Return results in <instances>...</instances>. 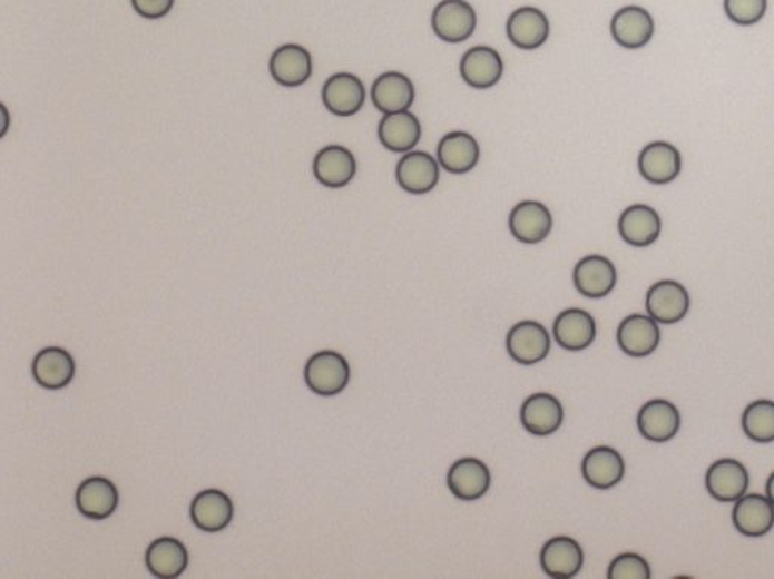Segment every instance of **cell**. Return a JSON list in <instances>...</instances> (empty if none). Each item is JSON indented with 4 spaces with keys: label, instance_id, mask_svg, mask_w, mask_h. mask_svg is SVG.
Masks as SVG:
<instances>
[{
    "label": "cell",
    "instance_id": "cell-1",
    "mask_svg": "<svg viewBox=\"0 0 774 579\" xmlns=\"http://www.w3.org/2000/svg\"><path fill=\"white\" fill-rule=\"evenodd\" d=\"M351 370L337 351L324 350L313 354L304 366V382L313 394L334 396L349 386Z\"/></svg>",
    "mask_w": 774,
    "mask_h": 579
},
{
    "label": "cell",
    "instance_id": "cell-17",
    "mask_svg": "<svg viewBox=\"0 0 774 579\" xmlns=\"http://www.w3.org/2000/svg\"><path fill=\"white\" fill-rule=\"evenodd\" d=\"M507 37L522 50H536L547 43L551 24L543 11L536 7L518 8L507 20Z\"/></svg>",
    "mask_w": 774,
    "mask_h": 579
},
{
    "label": "cell",
    "instance_id": "cell-28",
    "mask_svg": "<svg viewBox=\"0 0 774 579\" xmlns=\"http://www.w3.org/2000/svg\"><path fill=\"white\" fill-rule=\"evenodd\" d=\"M414 97H417V91H414L412 80L400 71H386L372 84V104L383 114L409 111L412 108Z\"/></svg>",
    "mask_w": 774,
    "mask_h": 579
},
{
    "label": "cell",
    "instance_id": "cell-35",
    "mask_svg": "<svg viewBox=\"0 0 774 579\" xmlns=\"http://www.w3.org/2000/svg\"><path fill=\"white\" fill-rule=\"evenodd\" d=\"M176 0H130L134 11L144 19L158 20L170 14Z\"/></svg>",
    "mask_w": 774,
    "mask_h": 579
},
{
    "label": "cell",
    "instance_id": "cell-34",
    "mask_svg": "<svg viewBox=\"0 0 774 579\" xmlns=\"http://www.w3.org/2000/svg\"><path fill=\"white\" fill-rule=\"evenodd\" d=\"M650 566L640 553L624 552L611 561L608 568L610 579H650Z\"/></svg>",
    "mask_w": 774,
    "mask_h": 579
},
{
    "label": "cell",
    "instance_id": "cell-2",
    "mask_svg": "<svg viewBox=\"0 0 774 579\" xmlns=\"http://www.w3.org/2000/svg\"><path fill=\"white\" fill-rule=\"evenodd\" d=\"M477 12L467 0H442L431 14V28L447 43L459 45L477 29Z\"/></svg>",
    "mask_w": 774,
    "mask_h": 579
},
{
    "label": "cell",
    "instance_id": "cell-5",
    "mask_svg": "<svg viewBox=\"0 0 774 579\" xmlns=\"http://www.w3.org/2000/svg\"><path fill=\"white\" fill-rule=\"evenodd\" d=\"M395 177L405 193L422 196L438 186L441 164L427 151H408L396 164Z\"/></svg>",
    "mask_w": 774,
    "mask_h": 579
},
{
    "label": "cell",
    "instance_id": "cell-30",
    "mask_svg": "<svg viewBox=\"0 0 774 579\" xmlns=\"http://www.w3.org/2000/svg\"><path fill=\"white\" fill-rule=\"evenodd\" d=\"M420 118L410 111L384 114L379 122V139L393 154H408L421 141Z\"/></svg>",
    "mask_w": 774,
    "mask_h": 579
},
{
    "label": "cell",
    "instance_id": "cell-33",
    "mask_svg": "<svg viewBox=\"0 0 774 579\" xmlns=\"http://www.w3.org/2000/svg\"><path fill=\"white\" fill-rule=\"evenodd\" d=\"M767 0H723L726 17L738 27H753L764 19Z\"/></svg>",
    "mask_w": 774,
    "mask_h": 579
},
{
    "label": "cell",
    "instance_id": "cell-13",
    "mask_svg": "<svg viewBox=\"0 0 774 579\" xmlns=\"http://www.w3.org/2000/svg\"><path fill=\"white\" fill-rule=\"evenodd\" d=\"M460 75L467 86L477 90H488L497 86L504 75V61L497 49L489 46H473L460 61Z\"/></svg>",
    "mask_w": 774,
    "mask_h": 579
},
{
    "label": "cell",
    "instance_id": "cell-31",
    "mask_svg": "<svg viewBox=\"0 0 774 579\" xmlns=\"http://www.w3.org/2000/svg\"><path fill=\"white\" fill-rule=\"evenodd\" d=\"M188 549L175 537H159L146 551V566L156 578L180 577L188 568Z\"/></svg>",
    "mask_w": 774,
    "mask_h": 579
},
{
    "label": "cell",
    "instance_id": "cell-23",
    "mask_svg": "<svg viewBox=\"0 0 774 579\" xmlns=\"http://www.w3.org/2000/svg\"><path fill=\"white\" fill-rule=\"evenodd\" d=\"M234 502L227 493L218 489H207L197 493L192 502V521L203 532L226 530L234 519Z\"/></svg>",
    "mask_w": 774,
    "mask_h": 579
},
{
    "label": "cell",
    "instance_id": "cell-20",
    "mask_svg": "<svg viewBox=\"0 0 774 579\" xmlns=\"http://www.w3.org/2000/svg\"><path fill=\"white\" fill-rule=\"evenodd\" d=\"M662 342V330L649 315L626 316L617 328V344L631 357L650 356Z\"/></svg>",
    "mask_w": 774,
    "mask_h": 579
},
{
    "label": "cell",
    "instance_id": "cell-19",
    "mask_svg": "<svg viewBox=\"0 0 774 579\" xmlns=\"http://www.w3.org/2000/svg\"><path fill=\"white\" fill-rule=\"evenodd\" d=\"M565 409L556 396L540 392L528 396L520 408V422L532 436L547 438L560 430Z\"/></svg>",
    "mask_w": 774,
    "mask_h": 579
},
{
    "label": "cell",
    "instance_id": "cell-10",
    "mask_svg": "<svg viewBox=\"0 0 774 579\" xmlns=\"http://www.w3.org/2000/svg\"><path fill=\"white\" fill-rule=\"evenodd\" d=\"M617 269L608 257L589 255L575 265V290L584 297L599 300L607 297L615 290Z\"/></svg>",
    "mask_w": 774,
    "mask_h": 579
},
{
    "label": "cell",
    "instance_id": "cell-29",
    "mask_svg": "<svg viewBox=\"0 0 774 579\" xmlns=\"http://www.w3.org/2000/svg\"><path fill=\"white\" fill-rule=\"evenodd\" d=\"M438 160L451 175H467L480 160V144L473 135L454 130L439 141Z\"/></svg>",
    "mask_w": 774,
    "mask_h": 579
},
{
    "label": "cell",
    "instance_id": "cell-26",
    "mask_svg": "<svg viewBox=\"0 0 774 579\" xmlns=\"http://www.w3.org/2000/svg\"><path fill=\"white\" fill-rule=\"evenodd\" d=\"M553 340L566 351L589 349L596 340V321L582 308H566L553 321Z\"/></svg>",
    "mask_w": 774,
    "mask_h": 579
},
{
    "label": "cell",
    "instance_id": "cell-36",
    "mask_svg": "<svg viewBox=\"0 0 774 579\" xmlns=\"http://www.w3.org/2000/svg\"><path fill=\"white\" fill-rule=\"evenodd\" d=\"M765 492H767L768 500L774 504V472L768 477L767 485H765Z\"/></svg>",
    "mask_w": 774,
    "mask_h": 579
},
{
    "label": "cell",
    "instance_id": "cell-8",
    "mask_svg": "<svg viewBox=\"0 0 774 579\" xmlns=\"http://www.w3.org/2000/svg\"><path fill=\"white\" fill-rule=\"evenodd\" d=\"M610 31L620 48L637 50L650 43L655 33L654 17L645 8L628 6L613 16Z\"/></svg>",
    "mask_w": 774,
    "mask_h": 579
},
{
    "label": "cell",
    "instance_id": "cell-22",
    "mask_svg": "<svg viewBox=\"0 0 774 579\" xmlns=\"http://www.w3.org/2000/svg\"><path fill=\"white\" fill-rule=\"evenodd\" d=\"M312 55L300 45H283L270 58V73L278 86L297 88L311 79Z\"/></svg>",
    "mask_w": 774,
    "mask_h": 579
},
{
    "label": "cell",
    "instance_id": "cell-27",
    "mask_svg": "<svg viewBox=\"0 0 774 579\" xmlns=\"http://www.w3.org/2000/svg\"><path fill=\"white\" fill-rule=\"evenodd\" d=\"M732 522L746 537H763L774 527V504L768 497L746 493L735 501Z\"/></svg>",
    "mask_w": 774,
    "mask_h": 579
},
{
    "label": "cell",
    "instance_id": "cell-9",
    "mask_svg": "<svg viewBox=\"0 0 774 579\" xmlns=\"http://www.w3.org/2000/svg\"><path fill=\"white\" fill-rule=\"evenodd\" d=\"M76 363L61 346H46L32 361V377L46 391H61L74 382Z\"/></svg>",
    "mask_w": 774,
    "mask_h": 579
},
{
    "label": "cell",
    "instance_id": "cell-32",
    "mask_svg": "<svg viewBox=\"0 0 774 579\" xmlns=\"http://www.w3.org/2000/svg\"><path fill=\"white\" fill-rule=\"evenodd\" d=\"M742 425L753 442H774V401L756 400L748 404L743 412Z\"/></svg>",
    "mask_w": 774,
    "mask_h": 579
},
{
    "label": "cell",
    "instance_id": "cell-24",
    "mask_svg": "<svg viewBox=\"0 0 774 579\" xmlns=\"http://www.w3.org/2000/svg\"><path fill=\"white\" fill-rule=\"evenodd\" d=\"M625 471V460L620 452L607 445L591 448L581 464L586 483L599 490L615 488L624 480Z\"/></svg>",
    "mask_w": 774,
    "mask_h": 579
},
{
    "label": "cell",
    "instance_id": "cell-16",
    "mask_svg": "<svg viewBox=\"0 0 774 579\" xmlns=\"http://www.w3.org/2000/svg\"><path fill=\"white\" fill-rule=\"evenodd\" d=\"M447 484L457 500L477 501L489 492L492 475L488 464L481 460L463 458L448 471Z\"/></svg>",
    "mask_w": 774,
    "mask_h": 579
},
{
    "label": "cell",
    "instance_id": "cell-21",
    "mask_svg": "<svg viewBox=\"0 0 774 579\" xmlns=\"http://www.w3.org/2000/svg\"><path fill=\"white\" fill-rule=\"evenodd\" d=\"M617 229L626 244L638 248L649 247L657 243L662 235L663 222L653 206L637 203V205L628 206L620 214Z\"/></svg>",
    "mask_w": 774,
    "mask_h": 579
},
{
    "label": "cell",
    "instance_id": "cell-25",
    "mask_svg": "<svg viewBox=\"0 0 774 579\" xmlns=\"http://www.w3.org/2000/svg\"><path fill=\"white\" fill-rule=\"evenodd\" d=\"M584 565L581 544L572 537L558 536L548 540L540 552V566L548 577L569 579L579 573Z\"/></svg>",
    "mask_w": 774,
    "mask_h": 579
},
{
    "label": "cell",
    "instance_id": "cell-3",
    "mask_svg": "<svg viewBox=\"0 0 774 579\" xmlns=\"http://www.w3.org/2000/svg\"><path fill=\"white\" fill-rule=\"evenodd\" d=\"M507 353L519 365L543 362L551 351V335L536 321H520L507 333Z\"/></svg>",
    "mask_w": 774,
    "mask_h": 579
},
{
    "label": "cell",
    "instance_id": "cell-12",
    "mask_svg": "<svg viewBox=\"0 0 774 579\" xmlns=\"http://www.w3.org/2000/svg\"><path fill=\"white\" fill-rule=\"evenodd\" d=\"M705 484L714 500L735 502L747 493L751 475L738 460L721 459L706 471Z\"/></svg>",
    "mask_w": 774,
    "mask_h": 579
},
{
    "label": "cell",
    "instance_id": "cell-11",
    "mask_svg": "<svg viewBox=\"0 0 774 579\" xmlns=\"http://www.w3.org/2000/svg\"><path fill=\"white\" fill-rule=\"evenodd\" d=\"M75 502L79 513L90 521H105L116 513L120 494L111 480L91 477L79 484Z\"/></svg>",
    "mask_w": 774,
    "mask_h": 579
},
{
    "label": "cell",
    "instance_id": "cell-15",
    "mask_svg": "<svg viewBox=\"0 0 774 579\" xmlns=\"http://www.w3.org/2000/svg\"><path fill=\"white\" fill-rule=\"evenodd\" d=\"M313 176L327 188L340 189L349 185L357 173V160L340 144H330L316 154L312 165Z\"/></svg>",
    "mask_w": 774,
    "mask_h": 579
},
{
    "label": "cell",
    "instance_id": "cell-14",
    "mask_svg": "<svg viewBox=\"0 0 774 579\" xmlns=\"http://www.w3.org/2000/svg\"><path fill=\"white\" fill-rule=\"evenodd\" d=\"M552 214L543 203L520 202L511 209L509 227L511 235L522 244H539L551 235Z\"/></svg>",
    "mask_w": 774,
    "mask_h": 579
},
{
    "label": "cell",
    "instance_id": "cell-6",
    "mask_svg": "<svg viewBox=\"0 0 774 579\" xmlns=\"http://www.w3.org/2000/svg\"><path fill=\"white\" fill-rule=\"evenodd\" d=\"M323 104L336 117H353L361 111L366 100V88L353 73H334L324 82Z\"/></svg>",
    "mask_w": 774,
    "mask_h": 579
},
{
    "label": "cell",
    "instance_id": "cell-7",
    "mask_svg": "<svg viewBox=\"0 0 774 579\" xmlns=\"http://www.w3.org/2000/svg\"><path fill=\"white\" fill-rule=\"evenodd\" d=\"M637 165L643 179L649 184L668 185L678 179L683 170V158L674 144L654 141L643 147Z\"/></svg>",
    "mask_w": 774,
    "mask_h": 579
},
{
    "label": "cell",
    "instance_id": "cell-18",
    "mask_svg": "<svg viewBox=\"0 0 774 579\" xmlns=\"http://www.w3.org/2000/svg\"><path fill=\"white\" fill-rule=\"evenodd\" d=\"M637 426L647 441L655 443L672 441L680 430L679 410L668 400L647 401L638 412Z\"/></svg>",
    "mask_w": 774,
    "mask_h": 579
},
{
    "label": "cell",
    "instance_id": "cell-4",
    "mask_svg": "<svg viewBox=\"0 0 774 579\" xmlns=\"http://www.w3.org/2000/svg\"><path fill=\"white\" fill-rule=\"evenodd\" d=\"M692 298L687 287L675 281H659L646 294L647 315L658 324H678L688 315Z\"/></svg>",
    "mask_w": 774,
    "mask_h": 579
}]
</instances>
